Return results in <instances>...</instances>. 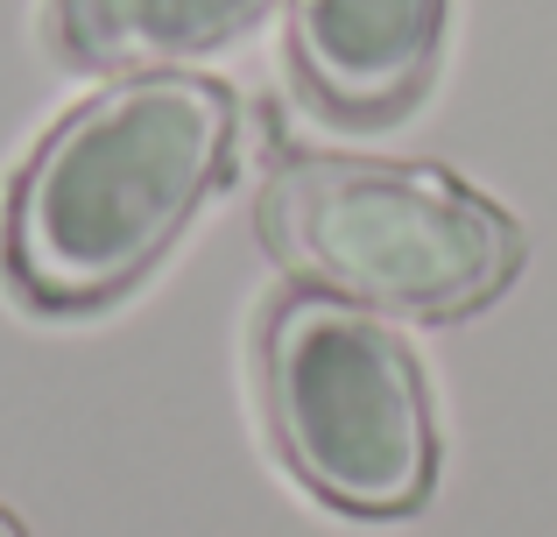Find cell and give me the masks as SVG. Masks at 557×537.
<instances>
[{
  "label": "cell",
  "mask_w": 557,
  "mask_h": 537,
  "mask_svg": "<svg viewBox=\"0 0 557 537\" xmlns=\"http://www.w3.org/2000/svg\"><path fill=\"white\" fill-rule=\"evenodd\" d=\"M240 107L198 71L99 85L28 149L0 212V269L36 312L127 297L226 184Z\"/></svg>",
  "instance_id": "obj_1"
},
{
  "label": "cell",
  "mask_w": 557,
  "mask_h": 537,
  "mask_svg": "<svg viewBox=\"0 0 557 537\" xmlns=\"http://www.w3.org/2000/svg\"><path fill=\"white\" fill-rule=\"evenodd\" d=\"M451 0H289V64L346 127L417 107L445 57Z\"/></svg>",
  "instance_id": "obj_4"
},
{
  "label": "cell",
  "mask_w": 557,
  "mask_h": 537,
  "mask_svg": "<svg viewBox=\"0 0 557 537\" xmlns=\"http://www.w3.org/2000/svg\"><path fill=\"white\" fill-rule=\"evenodd\" d=\"M255 234L304 290L381 318H473L522 276L516 212L437 163L289 156L261 178Z\"/></svg>",
  "instance_id": "obj_2"
},
{
  "label": "cell",
  "mask_w": 557,
  "mask_h": 537,
  "mask_svg": "<svg viewBox=\"0 0 557 537\" xmlns=\"http://www.w3.org/2000/svg\"><path fill=\"white\" fill-rule=\"evenodd\" d=\"M269 439L318 502L346 516H417L437 488V411L409 340L381 312L325 290H289L261 312Z\"/></svg>",
  "instance_id": "obj_3"
},
{
  "label": "cell",
  "mask_w": 557,
  "mask_h": 537,
  "mask_svg": "<svg viewBox=\"0 0 557 537\" xmlns=\"http://www.w3.org/2000/svg\"><path fill=\"white\" fill-rule=\"evenodd\" d=\"M283 0H42V28L64 64L85 71H184L255 36Z\"/></svg>",
  "instance_id": "obj_5"
},
{
  "label": "cell",
  "mask_w": 557,
  "mask_h": 537,
  "mask_svg": "<svg viewBox=\"0 0 557 537\" xmlns=\"http://www.w3.org/2000/svg\"><path fill=\"white\" fill-rule=\"evenodd\" d=\"M0 537H28V524H22L14 510H0Z\"/></svg>",
  "instance_id": "obj_6"
}]
</instances>
